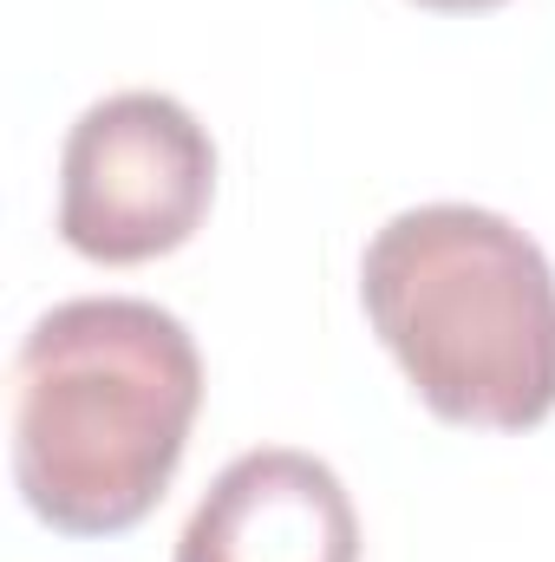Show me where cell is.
Here are the masks:
<instances>
[{
    "label": "cell",
    "mask_w": 555,
    "mask_h": 562,
    "mask_svg": "<svg viewBox=\"0 0 555 562\" xmlns=\"http://www.w3.org/2000/svg\"><path fill=\"white\" fill-rule=\"evenodd\" d=\"M196 413L203 353L170 307L59 301L13 353V484L59 537H118L170 491Z\"/></svg>",
    "instance_id": "obj_1"
},
{
    "label": "cell",
    "mask_w": 555,
    "mask_h": 562,
    "mask_svg": "<svg viewBox=\"0 0 555 562\" xmlns=\"http://www.w3.org/2000/svg\"><path fill=\"white\" fill-rule=\"evenodd\" d=\"M360 301L444 425L530 431L555 413V269L477 203L399 210L360 262Z\"/></svg>",
    "instance_id": "obj_2"
},
{
    "label": "cell",
    "mask_w": 555,
    "mask_h": 562,
    "mask_svg": "<svg viewBox=\"0 0 555 562\" xmlns=\"http://www.w3.org/2000/svg\"><path fill=\"white\" fill-rule=\"evenodd\" d=\"M209 203L216 144L170 92H112L66 132L59 236L86 262H157L203 229Z\"/></svg>",
    "instance_id": "obj_3"
},
{
    "label": "cell",
    "mask_w": 555,
    "mask_h": 562,
    "mask_svg": "<svg viewBox=\"0 0 555 562\" xmlns=\"http://www.w3.org/2000/svg\"><path fill=\"white\" fill-rule=\"evenodd\" d=\"M177 562H360V510L333 464L262 445L216 471L177 537Z\"/></svg>",
    "instance_id": "obj_4"
},
{
    "label": "cell",
    "mask_w": 555,
    "mask_h": 562,
    "mask_svg": "<svg viewBox=\"0 0 555 562\" xmlns=\"http://www.w3.org/2000/svg\"><path fill=\"white\" fill-rule=\"evenodd\" d=\"M424 13H490V7H503V0H412Z\"/></svg>",
    "instance_id": "obj_5"
}]
</instances>
